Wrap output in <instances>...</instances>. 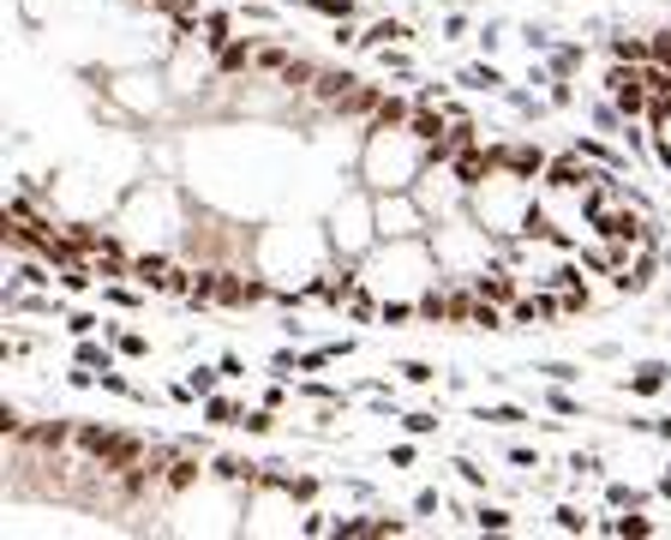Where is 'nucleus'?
<instances>
[{
	"mask_svg": "<svg viewBox=\"0 0 671 540\" xmlns=\"http://www.w3.org/2000/svg\"><path fill=\"white\" fill-rule=\"evenodd\" d=\"M360 288L378 300V318H414L426 306V295L444 283L438 253H431V235L420 241H378L372 253L354 265Z\"/></svg>",
	"mask_w": 671,
	"mask_h": 540,
	"instance_id": "obj_1",
	"label": "nucleus"
},
{
	"mask_svg": "<svg viewBox=\"0 0 671 540\" xmlns=\"http://www.w3.org/2000/svg\"><path fill=\"white\" fill-rule=\"evenodd\" d=\"M431 156H438V144H431L414 121H390V114H378V121H366V133H360L354 181L372 186V193H414V181L426 174Z\"/></svg>",
	"mask_w": 671,
	"mask_h": 540,
	"instance_id": "obj_2",
	"label": "nucleus"
},
{
	"mask_svg": "<svg viewBox=\"0 0 671 540\" xmlns=\"http://www.w3.org/2000/svg\"><path fill=\"white\" fill-rule=\"evenodd\" d=\"M468 216H474V223H486L504 246L533 235V228H540V174L504 163V156L491 151L486 174L474 181V193H468Z\"/></svg>",
	"mask_w": 671,
	"mask_h": 540,
	"instance_id": "obj_3",
	"label": "nucleus"
},
{
	"mask_svg": "<svg viewBox=\"0 0 671 540\" xmlns=\"http://www.w3.org/2000/svg\"><path fill=\"white\" fill-rule=\"evenodd\" d=\"M431 253H438L444 283H480V276L504 258V241L491 235L486 223H474V216L461 211V216L431 223Z\"/></svg>",
	"mask_w": 671,
	"mask_h": 540,
	"instance_id": "obj_4",
	"label": "nucleus"
},
{
	"mask_svg": "<svg viewBox=\"0 0 671 540\" xmlns=\"http://www.w3.org/2000/svg\"><path fill=\"white\" fill-rule=\"evenodd\" d=\"M324 241H331V253L342 258V265H360V258L378 246V193L360 181H348L336 193V204L324 211Z\"/></svg>",
	"mask_w": 671,
	"mask_h": 540,
	"instance_id": "obj_5",
	"label": "nucleus"
},
{
	"mask_svg": "<svg viewBox=\"0 0 671 540\" xmlns=\"http://www.w3.org/2000/svg\"><path fill=\"white\" fill-rule=\"evenodd\" d=\"M468 193H474V181L450 163V156H431L426 174L414 181V198L426 204L431 223H444V216H461V211H468Z\"/></svg>",
	"mask_w": 671,
	"mask_h": 540,
	"instance_id": "obj_6",
	"label": "nucleus"
},
{
	"mask_svg": "<svg viewBox=\"0 0 671 540\" xmlns=\"http://www.w3.org/2000/svg\"><path fill=\"white\" fill-rule=\"evenodd\" d=\"M378 235L384 241H420L431 235V216L414 193H378Z\"/></svg>",
	"mask_w": 671,
	"mask_h": 540,
	"instance_id": "obj_7",
	"label": "nucleus"
},
{
	"mask_svg": "<svg viewBox=\"0 0 671 540\" xmlns=\"http://www.w3.org/2000/svg\"><path fill=\"white\" fill-rule=\"evenodd\" d=\"M456 84H461V91H486V96H498V91H504V72H498V67H461V72H456Z\"/></svg>",
	"mask_w": 671,
	"mask_h": 540,
	"instance_id": "obj_8",
	"label": "nucleus"
},
{
	"mask_svg": "<svg viewBox=\"0 0 671 540\" xmlns=\"http://www.w3.org/2000/svg\"><path fill=\"white\" fill-rule=\"evenodd\" d=\"M665 385H671V367H636L630 373V390H636V397H660Z\"/></svg>",
	"mask_w": 671,
	"mask_h": 540,
	"instance_id": "obj_9",
	"label": "nucleus"
},
{
	"mask_svg": "<svg viewBox=\"0 0 671 540\" xmlns=\"http://www.w3.org/2000/svg\"><path fill=\"white\" fill-rule=\"evenodd\" d=\"M474 529H516V517H510V510H504V505H474Z\"/></svg>",
	"mask_w": 671,
	"mask_h": 540,
	"instance_id": "obj_10",
	"label": "nucleus"
},
{
	"mask_svg": "<svg viewBox=\"0 0 671 540\" xmlns=\"http://www.w3.org/2000/svg\"><path fill=\"white\" fill-rule=\"evenodd\" d=\"M396 373L408 378V385H431V378H438V367H431V360H401Z\"/></svg>",
	"mask_w": 671,
	"mask_h": 540,
	"instance_id": "obj_11",
	"label": "nucleus"
},
{
	"mask_svg": "<svg viewBox=\"0 0 671 540\" xmlns=\"http://www.w3.org/2000/svg\"><path fill=\"white\" fill-rule=\"evenodd\" d=\"M438 510H444V499H438V492H420V499H414V517H438Z\"/></svg>",
	"mask_w": 671,
	"mask_h": 540,
	"instance_id": "obj_12",
	"label": "nucleus"
},
{
	"mask_svg": "<svg viewBox=\"0 0 671 540\" xmlns=\"http://www.w3.org/2000/svg\"><path fill=\"white\" fill-rule=\"evenodd\" d=\"M401 427H408V432H420V439H426V432L438 427V420H431V415H401Z\"/></svg>",
	"mask_w": 671,
	"mask_h": 540,
	"instance_id": "obj_13",
	"label": "nucleus"
}]
</instances>
